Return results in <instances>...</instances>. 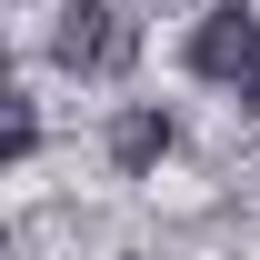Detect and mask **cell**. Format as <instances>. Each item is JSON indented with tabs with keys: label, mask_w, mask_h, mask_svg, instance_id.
Returning <instances> with one entry per match:
<instances>
[{
	"label": "cell",
	"mask_w": 260,
	"mask_h": 260,
	"mask_svg": "<svg viewBox=\"0 0 260 260\" xmlns=\"http://www.w3.org/2000/svg\"><path fill=\"white\" fill-rule=\"evenodd\" d=\"M50 60L80 70V80H120L140 60V20H130L120 0H60V20H50Z\"/></svg>",
	"instance_id": "1"
},
{
	"label": "cell",
	"mask_w": 260,
	"mask_h": 260,
	"mask_svg": "<svg viewBox=\"0 0 260 260\" xmlns=\"http://www.w3.org/2000/svg\"><path fill=\"white\" fill-rule=\"evenodd\" d=\"M180 70L240 90V80L260 70V10H250V0H210V10L190 20V40H180Z\"/></svg>",
	"instance_id": "2"
},
{
	"label": "cell",
	"mask_w": 260,
	"mask_h": 260,
	"mask_svg": "<svg viewBox=\"0 0 260 260\" xmlns=\"http://www.w3.org/2000/svg\"><path fill=\"white\" fill-rule=\"evenodd\" d=\"M170 150H180V120H170L160 100H130V110H110V170H120V180L160 170Z\"/></svg>",
	"instance_id": "3"
},
{
	"label": "cell",
	"mask_w": 260,
	"mask_h": 260,
	"mask_svg": "<svg viewBox=\"0 0 260 260\" xmlns=\"http://www.w3.org/2000/svg\"><path fill=\"white\" fill-rule=\"evenodd\" d=\"M0 150H10V160L40 150V100H30V90H10V140H0Z\"/></svg>",
	"instance_id": "4"
},
{
	"label": "cell",
	"mask_w": 260,
	"mask_h": 260,
	"mask_svg": "<svg viewBox=\"0 0 260 260\" xmlns=\"http://www.w3.org/2000/svg\"><path fill=\"white\" fill-rule=\"evenodd\" d=\"M240 110H260V70H250V80H240Z\"/></svg>",
	"instance_id": "5"
},
{
	"label": "cell",
	"mask_w": 260,
	"mask_h": 260,
	"mask_svg": "<svg viewBox=\"0 0 260 260\" xmlns=\"http://www.w3.org/2000/svg\"><path fill=\"white\" fill-rule=\"evenodd\" d=\"M200 10H210V0H200Z\"/></svg>",
	"instance_id": "6"
}]
</instances>
